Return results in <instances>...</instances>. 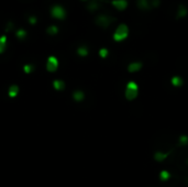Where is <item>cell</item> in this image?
<instances>
[{
	"mask_svg": "<svg viewBox=\"0 0 188 187\" xmlns=\"http://www.w3.org/2000/svg\"><path fill=\"white\" fill-rule=\"evenodd\" d=\"M138 95H139V86H138V84L133 81H130L127 84V87H125V96L127 98V100H134V99L138 98Z\"/></svg>",
	"mask_w": 188,
	"mask_h": 187,
	"instance_id": "cell-1",
	"label": "cell"
},
{
	"mask_svg": "<svg viewBox=\"0 0 188 187\" xmlns=\"http://www.w3.org/2000/svg\"><path fill=\"white\" fill-rule=\"evenodd\" d=\"M58 69H60V60L55 55L47 56L46 62H45V71L49 74H55Z\"/></svg>",
	"mask_w": 188,
	"mask_h": 187,
	"instance_id": "cell-2",
	"label": "cell"
},
{
	"mask_svg": "<svg viewBox=\"0 0 188 187\" xmlns=\"http://www.w3.org/2000/svg\"><path fill=\"white\" fill-rule=\"evenodd\" d=\"M129 35V26L125 23H121L116 29V32L113 33V40L116 42H121L125 40Z\"/></svg>",
	"mask_w": 188,
	"mask_h": 187,
	"instance_id": "cell-3",
	"label": "cell"
},
{
	"mask_svg": "<svg viewBox=\"0 0 188 187\" xmlns=\"http://www.w3.org/2000/svg\"><path fill=\"white\" fill-rule=\"evenodd\" d=\"M115 21V18L110 17V16L107 15H99L98 17L96 18V24L99 26L100 28H104V29H107L108 26L111 24V23Z\"/></svg>",
	"mask_w": 188,
	"mask_h": 187,
	"instance_id": "cell-4",
	"label": "cell"
},
{
	"mask_svg": "<svg viewBox=\"0 0 188 187\" xmlns=\"http://www.w3.org/2000/svg\"><path fill=\"white\" fill-rule=\"evenodd\" d=\"M72 99L75 104H81L86 100V92L83 89H74L72 92Z\"/></svg>",
	"mask_w": 188,
	"mask_h": 187,
	"instance_id": "cell-5",
	"label": "cell"
},
{
	"mask_svg": "<svg viewBox=\"0 0 188 187\" xmlns=\"http://www.w3.org/2000/svg\"><path fill=\"white\" fill-rule=\"evenodd\" d=\"M51 13H52L53 17L56 18V19H60V20H63V19H65V17H66V11H65V9L62 6H60V5L53 6V8L51 9Z\"/></svg>",
	"mask_w": 188,
	"mask_h": 187,
	"instance_id": "cell-6",
	"label": "cell"
},
{
	"mask_svg": "<svg viewBox=\"0 0 188 187\" xmlns=\"http://www.w3.org/2000/svg\"><path fill=\"white\" fill-rule=\"evenodd\" d=\"M111 5H112V6L115 7L116 9H118V10H120V11H122V10L127 9L128 1L127 0H112V1H111Z\"/></svg>",
	"mask_w": 188,
	"mask_h": 187,
	"instance_id": "cell-7",
	"label": "cell"
},
{
	"mask_svg": "<svg viewBox=\"0 0 188 187\" xmlns=\"http://www.w3.org/2000/svg\"><path fill=\"white\" fill-rule=\"evenodd\" d=\"M143 67V64L141 62H133L128 65V72L129 73H136Z\"/></svg>",
	"mask_w": 188,
	"mask_h": 187,
	"instance_id": "cell-8",
	"label": "cell"
},
{
	"mask_svg": "<svg viewBox=\"0 0 188 187\" xmlns=\"http://www.w3.org/2000/svg\"><path fill=\"white\" fill-rule=\"evenodd\" d=\"M7 47H8V36L3 34L0 36V55L6 52Z\"/></svg>",
	"mask_w": 188,
	"mask_h": 187,
	"instance_id": "cell-9",
	"label": "cell"
},
{
	"mask_svg": "<svg viewBox=\"0 0 188 187\" xmlns=\"http://www.w3.org/2000/svg\"><path fill=\"white\" fill-rule=\"evenodd\" d=\"M136 6L141 10H149L152 8L150 0H136Z\"/></svg>",
	"mask_w": 188,
	"mask_h": 187,
	"instance_id": "cell-10",
	"label": "cell"
},
{
	"mask_svg": "<svg viewBox=\"0 0 188 187\" xmlns=\"http://www.w3.org/2000/svg\"><path fill=\"white\" fill-rule=\"evenodd\" d=\"M188 15V9L185 5H179L177 9V18H185Z\"/></svg>",
	"mask_w": 188,
	"mask_h": 187,
	"instance_id": "cell-11",
	"label": "cell"
},
{
	"mask_svg": "<svg viewBox=\"0 0 188 187\" xmlns=\"http://www.w3.org/2000/svg\"><path fill=\"white\" fill-rule=\"evenodd\" d=\"M167 156H168V153H164V152H162V151H157V152H155V154H154V160L156 162H163L167 158Z\"/></svg>",
	"mask_w": 188,
	"mask_h": 187,
	"instance_id": "cell-12",
	"label": "cell"
},
{
	"mask_svg": "<svg viewBox=\"0 0 188 187\" xmlns=\"http://www.w3.org/2000/svg\"><path fill=\"white\" fill-rule=\"evenodd\" d=\"M171 83L172 85H173L174 87H180L183 86V78L180 77V76H173L171 79Z\"/></svg>",
	"mask_w": 188,
	"mask_h": 187,
	"instance_id": "cell-13",
	"label": "cell"
},
{
	"mask_svg": "<svg viewBox=\"0 0 188 187\" xmlns=\"http://www.w3.org/2000/svg\"><path fill=\"white\" fill-rule=\"evenodd\" d=\"M77 54L80 56V57H86L87 55L89 54V51H88V47L85 45H81L79 46L78 49H77Z\"/></svg>",
	"mask_w": 188,
	"mask_h": 187,
	"instance_id": "cell-14",
	"label": "cell"
},
{
	"mask_svg": "<svg viewBox=\"0 0 188 187\" xmlns=\"http://www.w3.org/2000/svg\"><path fill=\"white\" fill-rule=\"evenodd\" d=\"M171 178V173L168 172V171H162V172L159 173V179L163 182H166L168 179Z\"/></svg>",
	"mask_w": 188,
	"mask_h": 187,
	"instance_id": "cell-15",
	"label": "cell"
},
{
	"mask_svg": "<svg viewBox=\"0 0 188 187\" xmlns=\"http://www.w3.org/2000/svg\"><path fill=\"white\" fill-rule=\"evenodd\" d=\"M15 36H17V39H19L20 41L24 40V39L26 37V31L24 29L17 30V32H15Z\"/></svg>",
	"mask_w": 188,
	"mask_h": 187,
	"instance_id": "cell-16",
	"label": "cell"
},
{
	"mask_svg": "<svg viewBox=\"0 0 188 187\" xmlns=\"http://www.w3.org/2000/svg\"><path fill=\"white\" fill-rule=\"evenodd\" d=\"M98 8H99L98 2H97L96 0H91V1L88 3V6H87V9H88L89 11H96Z\"/></svg>",
	"mask_w": 188,
	"mask_h": 187,
	"instance_id": "cell-17",
	"label": "cell"
},
{
	"mask_svg": "<svg viewBox=\"0 0 188 187\" xmlns=\"http://www.w3.org/2000/svg\"><path fill=\"white\" fill-rule=\"evenodd\" d=\"M46 32H47V34H50V35H55L58 33V28L56 26H51L46 29Z\"/></svg>",
	"mask_w": 188,
	"mask_h": 187,
	"instance_id": "cell-18",
	"label": "cell"
},
{
	"mask_svg": "<svg viewBox=\"0 0 188 187\" xmlns=\"http://www.w3.org/2000/svg\"><path fill=\"white\" fill-rule=\"evenodd\" d=\"M178 142H179V145H188V135H180Z\"/></svg>",
	"mask_w": 188,
	"mask_h": 187,
	"instance_id": "cell-19",
	"label": "cell"
},
{
	"mask_svg": "<svg viewBox=\"0 0 188 187\" xmlns=\"http://www.w3.org/2000/svg\"><path fill=\"white\" fill-rule=\"evenodd\" d=\"M109 55V50L106 49V47H102V49L99 50V56L101 58H106Z\"/></svg>",
	"mask_w": 188,
	"mask_h": 187,
	"instance_id": "cell-20",
	"label": "cell"
},
{
	"mask_svg": "<svg viewBox=\"0 0 188 187\" xmlns=\"http://www.w3.org/2000/svg\"><path fill=\"white\" fill-rule=\"evenodd\" d=\"M12 28H13V23H12V22H9V23H8V26H7L6 32L11 31V30H12Z\"/></svg>",
	"mask_w": 188,
	"mask_h": 187,
	"instance_id": "cell-21",
	"label": "cell"
},
{
	"mask_svg": "<svg viewBox=\"0 0 188 187\" xmlns=\"http://www.w3.org/2000/svg\"><path fill=\"white\" fill-rule=\"evenodd\" d=\"M29 22L31 23V24H35V23H36V18L35 17H30Z\"/></svg>",
	"mask_w": 188,
	"mask_h": 187,
	"instance_id": "cell-22",
	"label": "cell"
},
{
	"mask_svg": "<svg viewBox=\"0 0 188 187\" xmlns=\"http://www.w3.org/2000/svg\"><path fill=\"white\" fill-rule=\"evenodd\" d=\"M83 1H86V0H83Z\"/></svg>",
	"mask_w": 188,
	"mask_h": 187,
	"instance_id": "cell-23",
	"label": "cell"
}]
</instances>
